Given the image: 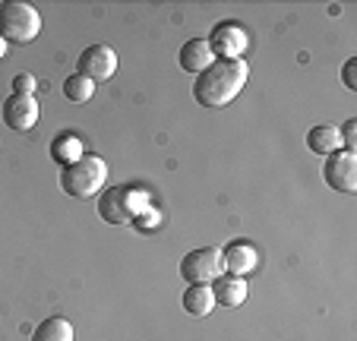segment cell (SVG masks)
Segmentation results:
<instances>
[{
    "instance_id": "cell-1",
    "label": "cell",
    "mask_w": 357,
    "mask_h": 341,
    "mask_svg": "<svg viewBox=\"0 0 357 341\" xmlns=\"http://www.w3.org/2000/svg\"><path fill=\"white\" fill-rule=\"evenodd\" d=\"M247 79H250V67L243 57L241 61H222V57H215L209 67L196 76L193 98H196V105L215 111V107L231 105L241 95V89L247 86Z\"/></svg>"
},
{
    "instance_id": "cell-2",
    "label": "cell",
    "mask_w": 357,
    "mask_h": 341,
    "mask_svg": "<svg viewBox=\"0 0 357 341\" xmlns=\"http://www.w3.org/2000/svg\"><path fill=\"white\" fill-rule=\"evenodd\" d=\"M108 181V165L98 155H82L79 161L61 167V190L73 199H92L105 190Z\"/></svg>"
},
{
    "instance_id": "cell-3",
    "label": "cell",
    "mask_w": 357,
    "mask_h": 341,
    "mask_svg": "<svg viewBox=\"0 0 357 341\" xmlns=\"http://www.w3.org/2000/svg\"><path fill=\"white\" fill-rule=\"evenodd\" d=\"M146 206H152L146 190L127 187V183L108 187L98 196V215H101V221H108V225H133V218Z\"/></svg>"
},
{
    "instance_id": "cell-4",
    "label": "cell",
    "mask_w": 357,
    "mask_h": 341,
    "mask_svg": "<svg viewBox=\"0 0 357 341\" xmlns=\"http://www.w3.org/2000/svg\"><path fill=\"white\" fill-rule=\"evenodd\" d=\"M41 32V13L32 3L7 0L0 3V38L7 45H29Z\"/></svg>"
},
{
    "instance_id": "cell-5",
    "label": "cell",
    "mask_w": 357,
    "mask_h": 341,
    "mask_svg": "<svg viewBox=\"0 0 357 341\" xmlns=\"http://www.w3.org/2000/svg\"><path fill=\"white\" fill-rule=\"evenodd\" d=\"M218 275H225L222 250L218 247L190 250V253L181 259V278L187 281V285H212Z\"/></svg>"
},
{
    "instance_id": "cell-6",
    "label": "cell",
    "mask_w": 357,
    "mask_h": 341,
    "mask_svg": "<svg viewBox=\"0 0 357 341\" xmlns=\"http://www.w3.org/2000/svg\"><path fill=\"white\" fill-rule=\"evenodd\" d=\"M323 181L338 193H357V152H332L323 165Z\"/></svg>"
},
{
    "instance_id": "cell-7",
    "label": "cell",
    "mask_w": 357,
    "mask_h": 341,
    "mask_svg": "<svg viewBox=\"0 0 357 341\" xmlns=\"http://www.w3.org/2000/svg\"><path fill=\"white\" fill-rule=\"evenodd\" d=\"M206 41H209L212 54H215V57H222V61H241V54L250 47L247 32H243L237 22H218Z\"/></svg>"
},
{
    "instance_id": "cell-8",
    "label": "cell",
    "mask_w": 357,
    "mask_h": 341,
    "mask_svg": "<svg viewBox=\"0 0 357 341\" xmlns=\"http://www.w3.org/2000/svg\"><path fill=\"white\" fill-rule=\"evenodd\" d=\"M76 73L89 76L92 82H108L117 73V54L111 45H89L79 54V70Z\"/></svg>"
},
{
    "instance_id": "cell-9",
    "label": "cell",
    "mask_w": 357,
    "mask_h": 341,
    "mask_svg": "<svg viewBox=\"0 0 357 341\" xmlns=\"http://www.w3.org/2000/svg\"><path fill=\"white\" fill-rule=\"evenodd\" d=\"M41 107L35 101V95H10L3 101V123L16 133H29V130L38 123Z\"/></svg>"
},
{
    "instance_id": "cell-10",
    "label": "cell",
    "mask_w": 357,
    "mask_h": 341,
    "mask_svg": "<svg viewBox=\"0 0 357 341\" xmlns=\"http://www.w3.org/2000/svg\"><path fill=\"white\" fill-rule=\"evenodd\" d=\"M259 262V253L257 247L250 241H231L228 247L222 250V266L228 275H237V278H243L247 272H253Z\"/></svg>"
},
{
    "instance_id": "cell-11",
    "label": "cell",
    "mask_w": 357,
    "mask_h": 341,
    "mask_svg": "<svg viewBox=\"0 0 357 341\" xmlns=\"http://www.w3.org/2000/svg\"><path fill=\"white\" fill-rule=\"evenodd\" d=\"M209 288H212V297H215V307L234 310L247 301V281L237 278V275H228V272L218 275Z\"/></svg>"
},
{
    "instance_id": "cell-12",
    "label": "cell",
    "mask_w": 357,
    "mask_h": 341,
    "mask_svg": "<svg viewBox=\"0 0 357 341\" xmlns=\"http://www.w3.org/2000/svg\"><path fill=\"white\" fill-rule=\"evenodd\" d=\"M212 61H215V54H212V47H209L206 38H190L187 45H181V51H177V63H181V70L196 73V76L209 67Z\"/></svg>"
},
{
    "instance_id": "cell-13",
    "label": "cell",
    "mask_w": 357,
    "mask_h": 341,
    "mask_svg": "<svg viewBox=\"0 0 357 341\" xmlns=\"http://www.w3.org/2000/svg\"><path fill=\"white\" fill-rule=\"evenodd\" d=\"M181 307H183V313L196 316V319L209 316L212 310H215L212 288H209V285H187V291H183V297H181Z\"/></svg>"
},
{
    "instance_id": "cell-14",
    "label": "cell",
    "mask_w": 357,
    "mask_h": 341,
    "mask_svg": "<svg viewBox=\"0 0 357 341\" xmlns=\"http://www.w3.org/2000/svg\"><path fill=\"white\" fill-rule=\"evenodd\" d=\"M307 149H310L313 155H323V158H329L332 152H338L342 149V136H338V127H313L307 130Z\"/></svg>"
},
{
    "instance_id": "cell-15",
    "label": "cell",
    "mask_w": 357,
    "mask_h": 341,
    "mask_svg": "<svg viewBox=\"0 0 357 341\" xmlns=\"http://www.w3.org/2000/svg\"><path fill=\"white\" fill-rule=\"evenodd\" d=\"M32 341H73V326L63 316H47L35 326Z\"/></svg>"
},
{
    "instance_id": "cell-16",
    "label": "cell",
    "mask_w": 357,
    "mask_h": 341,
    "mask_svg": "<svg viewBox=\"0 0 357 341\" xmlns=\"http://www.w3.org/2000/svg\"><path fill=\"white\" fill-rule=\"evenodd\" d=\"M51 155H54L57 165H73V161H79L86 152H82V139H79V136L63 133V136H57V139H54Z\"/></svg>"
},
{
    "instance_id": "cell-17",
    "label": "cell",
    "mask_w": 357,
    "mask_h": 341,
    "mask_svg": "<svg viewBox=\"0 0 357 341\" xmlns=\"http://www.w3.org/2000/svg\"><path fill=\"white\" fill-rule=\"evenodd\" d=\"M92 92H95V82L82 73H70L67 79H63V95H67V101H73V105H86V101L92 98Z\"/></svg>"
},
{
    "instance_id": "cell-18",
    "label": "cell",
    "mask_w": 357,
    "mask_h": 341,
    "mask_svg": "<svg viewBox=\"0 0 357 341\" xmlns=\"http://www.w3.org/2000/svg\"><path fill=\"white\" fill-rule=\"evenodd\" d=\"M158 225H162V209H158V206H146V209H142V212L133 218V227H136V231H142V234L155 231Z\"/></svg>"
},
{
    "instance_id": "cell-19",
    "label": "cell",
    "mask_w": 357,
    "mask_h": 341,
    "mask_svg": "<svg viewBox=\"0 0 357 341\" xmlns=\"http://www.w3.org/2000/svg\"><path fill=\"white\" fill-rule=\"evenodd\" d=\"M338 136H342V149H348V152H357V121H354V117L342 123Z\"/></svg>"
},
{
    "instance_id": "cell-20",
    "label": "cell",
    "mask_w": 357,
    "mask_h": 341,
    "mask_svg": "<svg viewBox=\"0 0 357 341\" xmlns=\"http://www.w3.org/2000/svg\"><path fill=\"white\" fill-rule=\"evenodd\" d=\"M35 86H38V82H35L32 73H20L13 79V95H35Z\"/></svg>"
},
{
    "instance_id": "cell-21",
    "label": "cell",
    "mask_w": 357,
    "mask_h": 341,
    "mask_svg": "<svg viewBox=\"0 0 357 341\" xmlns=\"http://www.w3.org/2000/svg\"><path fill=\"white\" fill-rule=\"evenodd\" d=\"M354 70H357V57H351V61H344V67H342V82H344V89H351V92H357Z\"/></svg>"
},
{
    "instance_id": "cell-22",
    "label": "cell",
    "mask_w": 357,
    "mask_h": 341,
    "mask_svg": "<svg viewBox=\"0 0 357 341\" xmlns=\"http://www.w3.org/2000/svg\"><path fill=\"white\" fill-rule=\"evenodd\" d=\"M7 51H10V45L3 38H0V61H3V57H7Z\"/></svg>"
}]
</instances>
